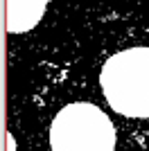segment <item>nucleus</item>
Segmentation results:
<instances>
[{
    "instance_id": "1",
    "label": "nucleus",
    "mask_w": 149,
    "mask_h": 151,
    "mask_svg": "<svg viewBox=\"0 0 149 151\" xmlns=\"http://www.w3.org/2000/svg\"><path fill=\"white\" fill-rule=\"evenodd\" d=\"M99 83L108 106L127 117H149V47H129L106 59Z\"/></svg>"
},
{
    "instance_id": "2",
    "label": "nucleus",
    "mask_w": 149,
    "mask_h": 151,
    "mask_svg": "<svg viewBox=\"0 0 149 151\" xmlns=\"http://www.w3.org/2000/svg\"><path fill=\"white\" fill-rule=\"evenodd\" d=\"M115 126L95 104L63 106L50 126L52 151H115Z\"/></svg>"
},
{
    "instance_id": "3",
    "label": "nucleus",
    "mask_w": 149,
    "mask_h": 151,
    "mask_svg": "<svg viewBox=\"0 0 149 151\" xmlns=\"http://www.w3.org/2000/svg\"><path fill=\"white\" fill-rule=\"evenodd\" d=\"M48 0H7V32L23 34L38 25Z\"/></svg>"
}]
</instances>
